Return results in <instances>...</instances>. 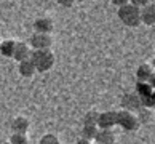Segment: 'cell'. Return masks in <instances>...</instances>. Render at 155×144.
<instances>
[{
  "instance_id": "cell-1",
  "label": "cell",
  "mask_w": 155,
  "mask_h": 144,
  "mask_svg": "<svg viewBox=\"0 0 155 144\" xmlns=\"http://www.w3.org/2000/svg\"><path fill=\"white\" fill-rule=\"evenodd\" d=\"M31 61L37 72H48L50 69H53L56 58L51 50H38V51H32Z\"/></svg>"
},
{
  "instance_id": "cell-2",
  "label": "cell",
  "mask_w": 155,
  "mask_h": 144,
  "mask_svg": "<svg viewBox=\"0 0 155 144\" xmlns=\"http://www.w3.org/2000/svg\"><path fill=\"white\" fill-rule=\"evenodd\" d=\"M118 18L125 26L137 27L141 24V10L136 8L131 3H126V5L118 8Z\"/></svg>"
},
{
  "instance_id": "cell-3",
  "label": "cell",
  "mask_w": 155,
  "mask_h": 144,
  "mask_svg": "<svg viewBox=\"0 0 155 144\" xmlns=\"http://www.w3.org/2000/svg\"><path fill=\"white\" fill-rule=\"evenodd\" d=\"M117 125L122 126L125 131H136L139 128V115L128 111H117Z\"/></svg>"
},
{
  "instance_id": "cell-4",
  "label": "cell",
  "mask_w": 155,
  "mask_h": 144,
  "mask_svg": "<svg viewBox=\"0 0 155 144\" xmlns=\"http://www.w3.org/2000/svg\"><path fill=\"white\" fill-rule=\"evenodd\" d=\"M31 48L32 51H38V50H50L53 45V39L51 35H43V34H34L31 37Z\"/></svg>"
},
{
  "instance_id": "cell-5",
  "label": "cell",
  "mask_w": 155,
  "mask_h": 144,
  "mask_svg": "<svg viewBox=\"0 0 155 144\" xmlns=\"http://www.w3.org/2000/svg\"><path fill=\"white\" fill-rule=\"evenodd\" d=\"M115 125H117V111L99 112V119H97V128H101V130H112Z\"/></svg>"
},
{
  "instance_id": "cell-6",
  "label": "cell",
  "mask_w": 155,
  "mask_h": 144,
  "mask_svg": "<svg viewBox=\"0 0 155 144\" xmlns=\"http://www.w3.org/2000/svg\"><path fill=\"white\" fill-rule=\"evenodd\" d=\"M122 107L123 111H128V112H139L141 111V101H139V96L136 93H126L122 98Z\"/></svg>"
},
{
  "instance_id": "cell-7",
  "label": "cell",
  "mask_w": 155,
  "mask_h": 144,
  "mask_svg": "<svg viewBox=\"0 0 155 144\" xmlns=\"http://www.w3.org/2000/svg\"><path fill=\"white\" fill-rule=\"evenodd\" d=\"M34 29H35V34H43V35H51L54 29V22L48 16H42L34 22Z\"/></svg>"
},
{
  "instance_id": "cell-8",
  "label": "cell",
  "mask_w": 155,
  "mask_h": 144,
  "mask_svg": "<svg viewBox=\"0 0 155 144\" xmlns=\"http://www.w3.org/2000/svg\"><path fill=\"white\" fill-rule=\"evenodd\" d=\"M31 56H32V48H31L29 43L16 42V48H15V55H13V58L16 61L18 62L27 61V59H31Z\"/></svg>"
},
{
  "instance_id": "cell-9",
  "label": "cell",
  "mask_w": 155,
  "mask_h": 144,
  "mask_svg": "<svg viewBox=\"0 0 155 144\" xmlns=\"http://www.w3.org/2000/svg\"><path fill=\"white\" fill-rule=\"evenodd\" d=\"M136 77H137V82H144V83L153 85L155 74H153L152 66H149V64H141L139 67H137V71H136Z\"/></svg>"
},
{
  "instance_id": "cell-10",
  "label": "cell",
  "mask_w": 155,
  "mask_h": 144,
  "mask_svg": "<svg viewBox=\"0 0 155 144\" xmlns=\"http://www.w3.org/2000/svg\"><path fill=\"white\" fill-rule=\"evenodd\" d=\"M29 126H31V122L26 117H16L11 122V130H13V133H18V135H27Z\"/></svg>"
},
{
  "instance_id": "cell-11",
  "label": "cell",
  "mask_w": 155,
  "mask_h": 144,
  "mask_svg": "<svg viewBox=\"0 0 155 144\" xmlns=\"http://www.w3.org/2000/svg\"><path fill=\"white\" fill-rule=\"evenodd\" d=\"M94 144H115V133L112 130H101L94 138Z\"/></svg>"
},
{
  "instance_id": "cell-12",
  "label": "cell",
  "mask_w": 155,
  "mask_h": 144,
  "mask_svg": "<svg viewBox=\"0 0 155 144\" xmlns=\"http://www.w3.org/2000/svg\"><path fill=\"white\" fill-rule=\"evenodd\" d=\"M141 22H144L146 26L155 24V5H153V2L141 10Z\"/></svg>"
},
{
  "instance_id": "cell-13",
  "label": "cell",
  "mask_w": 155,
  "mask_h": 144,
  "mask_svg": "<svg viewBox=\"0 0 155 144\" xmlns=\"http://www.w3.org/2000/svg\"><path fill=\"white\" fill-rule=\"evenodd\" d=\"M16 48V40H3L0 43V55L5 58H13Z\"/></svg>"
},
{
  "instance_id": "cell-14",
  "label": "cell",
  "mask_w": 155,
  "mask_h": 144,
  "mask_svg": "<svg viewBox=\"0 0 155 144\" xmlns=\"http://www.w3.org/2000/svg\"><path fill=\"white\" fill-rule=\"evenodd\" d=\"M153 91H155V88H153V85H150V83H144V82H137L136 83V95L139 98L152 96V95H155Z\"/></svg>"
},
{
  "instance_id": "cell-15",
  "label": "cell",
  "mask_w": 155,
  "mask_h": 144,
  "mask_svg": "<svg viewBox=\"0 0 155 144\" xmlns=\"http://www.w3.org/2000/svg\"><path fill=\"white\" fill-rule=\"evenodd\" d=\"M18 71H19V74H21L22 77H27V79H29V77H32L34 74L37 72L31 59H27V61H22V62H19V66H18Z\"/></svg>"
},
{
  "instance_id": "cell-16",
  "label": "cell",
  "mask_w": 155,
  "mask_h": 144,
  "mask_svg": "<svg viewBox=\"0 0 155 144\" xmlns=\"http://www.w3.org/2000/svg\"><path fill=\"white\" fill-rule=\"evenodd\" d=\"M97 131H99V128H97L96 125H83V128H82V139L93 142L96 135H97Z\"/></svg>"
},
{
  "instance_id": "cell-17",
  "label": "cell",
  "mask_w": 155,
  "mask_h": 144,
  "mask_svg": "<svg viewBox=\"0 0 155 144\" xmlns=\"http://www.w3.org/2000/svg\"><path fill=\"white\" fill-rule=\"evenodd\" d=\"M8 142H10V144H29V138H27V135H18V133H13Z\"/></svg>"
},
{
  "instance_id": "cell-18",
  "label": "cell",
  "mask_w": 155,
  "mask_h": 144,
  "mask_svg": "<svg viewBox=\"0 0 155 144\" xmlns=\"http://www.w3.org/2000/svg\"><path fill=\"white\" fill-rule=\"evenodd\" d=\"M38 144H61L59 141V138L53 135V133H47V135H43L42 136V139H40Z\"/></svg>"
},
{
  "instance_id": "cell-19",
  "label": "cell",
  "mask_w": 155,
  "mask_h": 144,
  "mask_svg": "<svg viewBox=\"0 0 155 144\" xmlns=\"http://www.w3.org/2000/svg\"><path fill=\"white\" fill-rule=\"evenodd\" d=\"M97 119H99V112L91 111L85 115V125H96L97 126Z\"/></svg>"
},
{
  "instance_id": "cell-20",
  "label": "cell",
  "mask_w": 155,
  "mask_h": 144,
  "mask_svg": "<svg viewBox=\"0 0 155 144\" xmlns=\"http://www.w3.org/2000/svg\"><path fill=\"white\" fill-rule=\"evenodd\" d=\"M139 101H141V107L153 109V106H155V95H152V96H146V98H139Z\"/></svg>"
},
{
  "instance_id": "cell-21",
  "label": "cell",
  "mask_w": 155,
  "mask_h": 144,
  "mask_svg": "<svg viewBox=\"0 0 155 144\" xmlns=\"http://www.w3.org/2000/svg\"><path fill=\"white\" fill-rule=\"evenodd\" d=\"M152 2L150 0H133V2H131V5H134L136 8H139V10H142L144 7H147V5H150Z\"/></svg>"
},
{
  "instance_id": "cell-22",
  "label": "cell",
  "mask_w": 155,
  "mask_h": 144,
  "mask_svg": "<svg viewBox=\"0 0 155 144\" xmlns=\"http://www.w3.org/2000/svg\"><path fill=\"white\" fill-rule=\"evenodd\" d=\"M112 3L117 5V7L120 8V7H123V5H126V3H130V2L128 0H112Z\"/></svg>"
},
{
  "instance_id": "cell-23",
  "label": "cell",
  "mask_w": 155,
  "mask_h": 144,
  "mask_svg": "<svg viewBox=\"0 0 155 144\" xmlns=\"http://www.w3.org/2000/svg\"><path fill=\"white\" fill-rule=\"evenodd\" d=\"M59 3H62L64 7H71V5L74 3V0H59Z\"/></svg>"
},
{
  "instance_id": "cell-24",
  "label": "cell",
  "mask_w": 155,
  "mask_h": 144,
  "mask_svg": "<svg viewBox=\"0 0 155 144\" xmlns=\"http://www.w3.org/2000/svg\"><path fill=\"white\" fill-rule=\"evenodd\" d=\"M75 144H93V142H90V141H85V139H82V138H80V139H78Z\"/></svg>"
},
{
  "instance_id": "cell-25",
  "label": "cell",
  "mask_w": 155,
  "mask_h": 144,
  "mask_svg": "<svg viewBox=\"0 0 155 144\" xmlns=\"http://www.w3.org/2000/svg\"><path fill=\"white\" fill-rule=\"evenodd\" d=\"M5 144H10V142H5Z\"/></svg>"
}]
</instances>
